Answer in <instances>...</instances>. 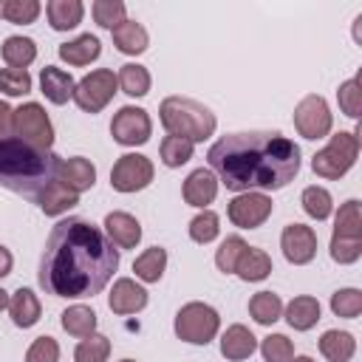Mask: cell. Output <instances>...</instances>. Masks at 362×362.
<instances>
[{"mask_svg": "<svg viewBox=\"0 0 362 362\" xmlns=\"http://www.w3.org/2000/svg\"><path fill=\"white\" fill-rule=\"evenodd\" d=\"M119 269V249L88 218L59 221L40 257V286L51 297H93Z\"/></svg>", "mask_w": 362, "mask_h": 362, "instance_id": "cell-1", "label": "cell"}, {"mask_svg": "<svg viewBox=\"0 0 362 362\" xmlns=\"http://www.w3.org/2000/svg\"><path fill=\"white\" fill-rule=\"evenodd\" d=\"M206 161L232 192H274L300 173V147L277 130H243L221 136Z\"/></svg>", "mask_w": 362, "mask_h": 362, "instance_id": "cell-2", "label": "cell"}, {"mask_svg": "<svg viewBox=\"0 0 362 362\" xmlns=\"http://www.w3.org/2000/svg\"><path fill=\"white\" fill-rule=\"evenodd\" d=\"M59 156L42 147H34L17 136H0V187L37 198V192L57 181Z\"/></svg>", "mask_w": 362, "mask_h": 362, "instance_id": "cell-3", "label": "cell"}, {"mask_svg": "<svg viewBox=\"0 0 362 362\" xmlns=\"http://www.w3.org/2000/svg\"><path fill=\"white\" fill-rule=\"evenodd\" d=\"M158 119L170 136H181L192 144L209 139L218 127L215 113L206 105L187 99V96H167L158 107Z\"/></svg>", "mask_w": 362, "mask_h": 362, "instance_id": "cell-4", "label": "cell"}, {"mask_svg": "<svg viewBox=\"0 0 362 362\" xmlns=\"http://www.w3.org/2000/svg\"><path fill=\"white\" fill-rule=\"evenodd\" d=\"M356 156H359V130H354V133L339 130L337 136H331V141L320 153H314L311 170L320 178L334 181V178H342L356 164Z\"/></svg>", "mask_w": 362, "mask_h": 362, "instance_id": "cell-5", "label": "cell"}, {"mask_svg": "<svg viewBox=\"0 0 362 362\" xmlns=\"http://www.w3.org/2000/svg\"><path fill=\"white\" fill-rule=\"evenodd\" d=\"M178 339L189 342V345H206L215 339L218 328H221V314L209 305V303H187L178 308L175 322H173Z\"/></svg>", "mask_w": 362, "mask_h": 362, "instance_id": "cell-6", "label": "cell"}, {"mask_svg": "<svg viewBox=\"0 0 362 362\" xmlns=\"http://www.w3.org/2000/svg\"><path fill=\"white\" fill-rule=\"evenodd\" d=\"M11 133L34 147H42V150H51V144H54V124L40 102H25L14 110Z\"/></svg>", "mask_w": 362, "mask_h": 362, "instance_id": "cell-7", "label": "cell"}, {"mask_svg": "<svg viewBox=\"0 0 362 362\" xmlns=\"http://www.w3.org/2000/svg\"><path fill=\"white\" fill-rule=\"evenodd\" d=\"M119 82H116V74L110 68H96L90 71L88 76H82L74 88V102L79 110L85 113H99L102 107H107V102L113 99Z\"/></svg>", "mask_w": 362, "mask_h": 362, "instance_id": "cell-8", "label": "cell"}, {"mask_svg": "<svg viewBox=\"0 0 362 362\" xmlns=\"http://www.w3.org/2000/svg\"><path fill=\"white\" fill-rule=\"evenodd\" d=\"M331 124H334L331 107H328V102L322 96L308 93V96H303L297 102V107H294V127H297V133L303 139H308V141L325 139L331 133Z\"/></svg>", "mask_w": 362, "mask_h": 362, "instance_id": "cell-9", "label": "cell"}, {"mask_svg": "<svg viewBox=\"0 0 362 362\" xmlns=\"http://www.w3.org/2000/svg\"><path fill=\"white\" fill-rule=\"evenodd\" d=\"M150 133H153V122H150L147 110L136 107V105L119 107L110 122V136L122 147H139V144L150 141Z\"/></svg>", "mask_w": 362, "mask_h": 362, "instance_id": "cell-10", "label": "cell"}, {"mask_svg": "<svg viewBox=\"0 0 362 362\" xmlns=\"http://www.w3.org/2000/svg\"><path fill=\"white\" fill-rule=\"evenodd\" d=\"M153 161L141 153H124L110 170V187L116 192H139L153 181Z\"/></svg>", "mask_w": 362, "mask_h": 362, "instance_id": "cell-11", "label": "cell"}, {"mask_svg": "<svg viewBox=\"0 0 362 362\" xmlns=\"http://www.w3.org/2000/svg\"><path fill=\"white\" fill-rule=\"evenodd\" d=\"M272 209H274V204L266 192H238L229 201L226 215L238 229H257L269 221Z\"/></svg>", "mask_w": 362, "mask_h": 362, "instance_id": "cell-12", "label": "cell"}, {"mask_svg": "<svg viewBox=\"0 0 362 362\" xmlns=\"http://www.w3.org/2000/svg\"><path fill=\"white\" fill-rule=\"evenodd\" d=\"M280 249H283V255H286L288 263L305 266L317 255V235L305 223H288L283 229V235H280Z\"/></svg>", "mask_w": 362, "mask_h": 362, "instance_id": "cell-13", "label": "cell"}, {"mask_svg": "<svg viewBox=\"0 0 362 362\" xmlns=\"http://www.w3.org/2000/svg\"><path fill=\"white\" fill-rule=\"evenodd\" d=\"M107 305H110L113 314H122V317L136 314V311H141V308L147 305V291H144V286H139L136 280L119 277V280L113 283V288H110Z\"/></svg>", "mask_w": 362, "mask_h": 362, "instance_id": "cell-14", "label": "cell"}, {"mask_svg": "<svg viewBox=\"0 0 362 362\" xmlns=\"http://www.w3.org/2000/svg\"><path fill=\"white\" fill-rule=\"evenodd\" d=\"M57 181L65 184L68 189H74L79 195V192H85V189H90L96 184V167L88 158H82V156L65 158V161H59Z\"/></svg>", "mask_w": 362, "mask_h": 362, "instance_id": "cell-15", "label": "cell"}, {"mask_svg": "<svg viewBox=\"0 0 362 362\" xmlns=\"http://www.w3.org/2000/svg\"><path fill=\"white\" fill-rule=\"evenodd\" d=\"M181 192H184V201H187L189 206L204 209V206L212 204L215 195H218V178H215L212 170H204V167H201V170H192V173L187 175V181H184Z\"/></svg>", "mask_w": 362, "mask_h": 362, "instance_id": "cell-16", "label": "cell"}, {"mask_svg": "<svg viewBox=\"0 0 362 362\" xmlns=\"http://www.w3.org/2000/svg\"><path fill=\"white\" fill-rule=\"evenodd\" d=\"M105 229H107L110 243L119 249H136V243L141 240V223L130 212H107Z\"/></svg>", "mask_w": 362, "mask_h": 362, "instance_id": "cell-17", "label": "cell"}, {"mask_svg": "<svg viewBox=\"0 0 362 362\" xmlns=\"http://www.w3.org/2000/svg\"><path fill=\"white\" fill-rule=\"evenodd\" d=\"M74 88H76V82H74V76L68 71H62L57 65H45L40 71V90L45 93L48 102L65 105L68 99H74Z\"/></svg>", "mask_w": 362, "mask_h": 362, "instance_id": "cell-18", "label": "cell"}, {"mask_svg": "<svg viewBox=\"0 0 362 362\" xmlns=\"http://www.w3.org/2000/svg\"><path fill=\"white\" fill-rule=\"evenodd\" d=\"M257 351V337L246 328V325H229L221 337V354L229 359V362H240V359H249L252 354Z\"/></svg>", "mask_w": 362, "mask_h": 362, "instance_id": "cell-19", "label": "cell"}, {"mask_svg": "<svg viewBox=\"0 0 362 362\" xmlns=\"http://www.w3.org/2000/svg\"><path fill=\"white\" fill-rule=\"evenodd\" d=\"M37 206L45 212V215H51V218H57V215H62V212H68L71 206H76L79 204V195L74 192V189H68L65 184H59V181H51V184H45L40 192H37Z\"/></svg>", "mask_w": 362, "mask_h": 362, "instance_id": "cell-20", "label": "cell"}, {"mask_svg": "<svg viewBox=\"0 0 362 362\" xmlns=\"http://www.w3.org/2000/svg\"><path fill=\"white\" fill-rule=\"evenodd\" d=\"M57 54H59V59H65L68 65H90L93 59H99V54H102V42H99V37H93V34H79L76 40H68V42H62L59 48H57Z\"/></svg>", "mask_w": 362, "mask_h": 362, "instance_id": "cell-21", "label": "cell"}, {"mask_svg": "<svg viewBox=\"0 0 362 362\" xmlns=\"http://www.w3.org/2000/svg\"><path fill=\"white\" fill-rule=\"evenodd\" d=\"M40 300H37V294L31 291V288H17L11 297H8V314H11V322L17 325V328H31V325H37V320H40Z\"/></svg>", "mask_w": 362, "mask_h": 362, "instance_id": "cell-22", "label": "cell"}, {"mask_svg": "<svg viewBox=\"0 0 362 362\" xmlns=\"http://www.w3.org/2000/svg\"><path fill=\"white\" fill-rule=\"evenodd\" d=\"M110 34H113V45H116L122 54H130V57L144 54L147 45H150V34H147V28H144L141 23H136V20H124V23L116 25Z\"/></svg>", "mask_w": 362, "mask_h": 362, "instance_id": "cell-23", "label": "cell"}, {"mask_svg": "<svg viewBox=\"0 0 362 362\" xmlns=\"http://www.w3.org/2000/svg\"><path fill=\"white\" fill-rule=\"evenodd\" d=\"M320 354L328 362H351V356L356 354V339H354L351 331L331 328L320 337Z\"/></svg>", "mask_w": 362, "mask_h": 362, "instance_id": "cell-24", "label": "cell"}, {"mask_svg": "<svg viewBox=\"0 0 362 362\" xmlns=\"http://www.w3.org/2000/svg\"><path fill=\"white\" fill-rule=\"evenodd\" d=\"M235 274L240 280H246V283L266 280L272 274V257L263 249H257V246H246L240 260H238V266H235Z\"/></svg>", "mask_w": 362, "mask_h": 362, "instance_id": "cell-25", "label": "cell"}, {"mask_svg": "<svg viewBox=\"0 0 362 362\" xmlns=\"http://www.w3.org/2000/svg\"><path fill=\"white\" fill-rule=\"evenodd\" d=\"M317 320H320V303L311 294H300L286 305V322L294 331H308L317 325Z\"/></svg>", "mask_w": 362, "mask_h": 362, "instance_id": "cell-26", "label": "cell"}, {"mask_svg": "<svg viewBox=\"0 0 362 362\" xmlns=\"http://www.w3.org/2000/svg\"><path fill=\"white\" fill-rule=\"evenodd\" d=\"M45 14H48V23L54 31H68L82 23L85 6L79 0H51L45 6Z\"/></svg>", "mask_w": 362, "mask_h": 362, "instance_id": "cell-27", "label": "cell"}, {"mask_svg": "<svg viewBox=\"0 0 362 362\" xmlns=\"http://www.w3.org/2000/svg\"><path fill=\"white\" fill-rule=\"evenodd\" d=\"M59 322H62V328L71 334V337H90V334H96V311L90 308V305H71V308H65L62 314H59Z\"/></svg>", "mask_w": 362, "mask_h": 362, "instance_id": "cell-28", "label": "cell"}, {"mask_svg": "<svg viewBox=\"0 0 362 362\" xmlns=\"http://www.w3.org/2000/svg\"><path fill=\"white\" fill-rule=\"evenodd\" d=\"M164 269H167V249H161V246H150L133 260V272L144 283H158Z\"/></svg>", "mask_w": 362, "mask_h": 362, "instance_id": "cell-29", "label": "cell"}, {"mask_svg": "<svg viewBox=\"0 0 362 362\" xmlns=\"http://www.w3.org/2000/svg\"><path fill=\"white\" fill-rule=\"evenodd\" d=\"M3 59L8 62V68H28L37 59V42L31 37L11 34L3 40Z\"/></svg>", "mask_w": 362, "mask_h": 362, "instance_id": "cell-30", "label": "cell"}, {"mask_svg": "<svg viewBox=\"0 0 362 362\" xmlns=\"http://www.w3.org/2000/svg\"><path fill=\"white\" fill-rule=\"evenodd\" d=\"M331 238H348V240H362V215H359V201L351 198L339 206L334 218V235Z\"/></svg>", "mask_w": 362, "mask_h": 362, "instance_id": "cell-31", "label": "cell"}, {"mask_svg": "<svg viewBox=\"0 0 362 362\" xmlns=\"http://www.w3.org/2000/svg\"><path fill=\"white\" fill-rule=\"evenodd\" d=\"M116 82H119V88L127 93V96H147L150 93V71L144 68V65H139V62H127V65H122L119 68V74H116Z\"/></svg>", "mask_w": 362, "mask_h": 362, "instance_id": "cell-32", "label": "cell"}, {"mask_svg": "<svg viewBox=\"0 0 362 362\" xmlns=\"http://www.w3.org/2000/svg\"><path fill=\"white\" fill-rule=\"evenodd\" d=\"M249 314H252V320L257 325H272L283 314V300L274 291H257L249 300Z\"/></svg>", "mask_w": 362, "mask_h": 362, "instance_id": "cell-33", "label": "cell"}, {"mask_svg": "<svg viewBox=\"0 0 362 362\" xmlns=\"http://www.w3.org/2000/svg\"><path fill=\"white\" fill-rule=\"evenodd\" d=\"M40 3L37 0H0V17L14 23V25H28L40 17Z\"/></svg>", "mask_w": 362, "mask_h": 362, "instance_id": "cell-34", "label": "cell"}, {"mask_svg": "<svg viewBox=\"0 0 362 362\" xmlns=\"http://www.w3.org/2000/svg\"><path fill=\"white\" fill-rule=\"evenodd\" d=\"M303 209H305L314 221H325V218L331 215V209H334L331 192H328L325 187H317V184L305 187V189H303Z\"/></svg>", "mask_w": 362, "mask_h": 362, "instance_id": "cell-35", "label": "cell"}, {"mask_svg": "<svg viewBox=\"0 0 362 362\" xmlns=\"http://www.w3.org/2000/svg\"><path fill=\"white\" fill-rule=\"evenodd\" d=\"M243 249H246V240H243L240 235H229V238L218 246V252H215V266H218L223 274H235V266H238Z\"/></svg>", "mask_w": 362, "mask_h": 362, "instance_id": "cell-36", "label": "cell"}, {"mask_svg": "<svg viewBox=\"0 0 362 362\" xmlns=\"http://www.w3.org/2000/svg\"><path fill=\"white\" fill-rule=\"evenodd\" d=\"M107 354H110V339L102 334H90L76 345L74 359L76 362H107Z\"/></svg>", "mask_w": 362, "mask_h": 362, "instance_id": "cell-37", "label": "cell"}, {"mask_svg": "<svg viewBox=\"0 0 362 362\" xmlns=\"http://www.w3.org/2000/svg\"><path fill=\"white\" fill-rule=\"evenodd\" d=\"M90 11H93V20L102 25V28H116V25H122L127 17V8H124V3L122 0H96L93 6H90Z\"/></svg>", "mask_w": 362, "mask_h": 362, "instance_id": "cell-38", "label": "cell"}, {"mask_svg": "<svg viewBox=\"0 0 362 362\" xmlns=\"http://www.w3.org/2000/svg\"><path fill=\"white\" fill-rule=\"evenodd\" d=\"M192 150H195L192 141H187L181 136H167L161 141V161L167 167H181V164H187L192 158Z\"/></svg>", "mask_w": 362, "mask_h": 362, "instance_id": "cell-39", "label": "cell"}, {"mask_svg": "<svg viewBox=\"0 0 362 362\" xmlns=\"http://www.w3.org/2000/svg\"><path fill=\"white\" fill-rule=\"evenodd\" d=\"M337 99H339V107H342L345 116L359 119V113H362V79L354 76V79L342 82L339 90H337Z\"/></svg>", "mask_w": 362, "mask_h": 362, "instance_id": "cell-40", "label": "cell"}, {"mask_svg": "<svg viewBox=\"0 0 362 362\" xmlns=\"http://www.w3.org/2000/svg\"><path fill=\"white\" fill-rule=\"evenodd\" d=\"M218 223H221L218 215H215L212 209H204V212H198V215L189 221V238H192L195 243H212V240L218 238V232H221Z\"/></svg>", "mask_w": 362, "mask_h": 362, "instance_id": "cell-41", "label": "cell"}, {"mask_svg": "<svg viewBox=\"0 0 362 362\" xmlns=\"http://www.w3.org/2000/svg\"><path fill=\"white\" fill-rule=\"evenodd\" d=\"M331 311L337 317H345V320H354L359 317L362 311V291L359 288H339L331 294Z\"/></svg>", "mask_w": 362, "mask_h": 362, "instance_id": "cell-42", "label": "cell"}, {"mask_svg": "<svg viewBox=\"0 0 362 362\" xmlns=\"http://www.w3.org/2000/svg\"><path fill=\"white\" fill-rule=\"evenodd\" d=\"M260 354L266 362H291L294 359V345L286 334H269L260 342Z\"/></svg>", "mask_w": 362, "mask_h": 362, "instance_id": "cell-43", "label": "cell"}, {"mask_svg": "<svg viewBox=\"0 0 362 362\" xmlns=\"http://www.w3.org/2000/svg\"><path fill=\"white\" fill-rule=\"evenodd\" d=\"M0 90L6 96H25L31 90V74L25 68H0Z\"/></svg>", "mask_w": 362, "mask_h": 362, "instance_id": "cell-44", "label": "cell"}, {"mask_svg": "<svg viewBox=\"0 0 362 362\" xmlns=\"http://www.w3.org/2000/svg\"><path fill=\"white\" fill-rule=\"evenodd\" d=\"M25 362H59L57 339L54 337H37L25 351Z\"/></svg>", "mask_w": 362, "mask_h": 362, "instance_id": "cell-45", "label": "cell"}, {"mask_svg": "<svg viewBox=\"0 0 362 362\" xmlns=\"http://www.w3.org/2000/svg\"><path fill=\"white\" fill-rule=\"evenodd\" d=\"M362 255V240H348V238H331V260L334 263H356Z\"/></svg>", "mask_w": 362, "mask_h": 362, "instance_id": "cell-46", "label": "cell"}, {"mask_svg": "<svg viewBox=\"0 0 362 362\" xmlns=\"http://www.w3.org/2000/svg\"><path fill=\"white\" fill-rule=\"evenodd\" d=\"M11 116H14V110L6 102H0V136H8L11 133Z\"/></svg>", "mask_w": 362, "mask_h": 362, "instance_id": "cell-47", "label": "cell"}, {"mask_svg": "<svg viewBox=\"0 0 362 362\" xmlns=\"http://www.w3.org/2000/svg\"><path fill=\"white\" fill-rule=\"evenodd\" d=\"M11 263H14V257H11V252L0 243V280L6 277V274H11Z\"/></svg>", "mask_w": 362, "mask_h": 362, "instance_id": "cell-48", "label": "cell"}, {"mask_svg": "<svg viewBox=\"0 0 362 362\" xmlns=\"http://www.w3.org/2000/svg\"><path fill=\"white\" fill-rule=\"evenodd\" d=\"M3 308H8V291L0 288V311H3Z\"/></svg>", "mask_w": 362, "mask_h": 362, "instance_id": "cell-49", "label": "cell"}, {"mask_svg": "<svg viewBox=\"0 0 362 362\" xmlns=\"http://www.w3.org/2000/svg\"><path fill=\"white\" fill-rule=\"evenodd\" d=\"M291 362H314V359H311V356H294Z\"/></svg>", "mask_w": 362, "mask_h": 362, "instance_id": "cell-50", "label": "cell"}, {"mask_svg": "<svg viewBox=\"0 0 362 362\" xmlns=\"http://www.w3.org/2000/svg\"><path fill=\"white\" fill-rule=\"evenodd\" d=\"M122 362H136V359H122Z\"/></svg>", "mask_w": 362, "mask_h": 362, "instance_id": "cell-51", "label": "cell"}]
</instances>
